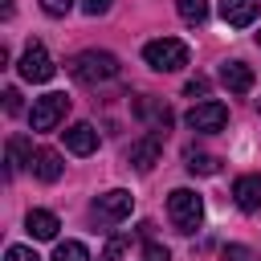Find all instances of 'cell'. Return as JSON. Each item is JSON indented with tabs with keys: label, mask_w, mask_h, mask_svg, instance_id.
I'll return each mask as SVG.
<instances>
[{
	"label": "cell",
	"mask_w": 261,
	"mask_h": 261,
	"mask_svg": "<svg viewBox=\"0 0 261 261\" xmlns=\"http://www.w3.org/2000/svg\"><path fill=\"white\" fill-rule=\"evenodd\" d=\"M130 212H135V196H130L126 188H110V192H102V196L94 200V216L106 220V224H118V220H126Z\"/></svg>",
	"instance_id": "obj_6"
},
{
	"label": "cell",
	"mask_w": 261,
	"mask_h": 261,
	"mask_svg": "<svg viewBox=\"0 0 261 261\" xmlns=\"http://www.w3.org/2000/svg\"><path fill=\"white\" fill-rule=\"evenodd\" d=\"M184 122H188L192 130H200V135H212V130H220V126L228 122V106H224V102H216V98L196 102V106L184 114Z\"/></svg>",
	"instance_id": "obj_5"
},
{
	"label": "cell",
	"mask_w": 261,
	"mask_h": 261,
	"mask_svg": "<svg viewBox=\"0 0 261 261\" xmlns=\"http://www.w3.org/2000/svg\"><path fill=\"white\" fill-rule=\"evenodd\" d=\"M167 216H171V224H175L179 232H196L200 220H204V200H200L192 188H175V192L167 196Z\"/></svg>",
	"instance_id": "obj_3"
},
{
	"label": "cell",
	"mask_w": 261,
	"mask_h": 261,
	"mask_svg": "<svg viewBox=\"0 0 261 261\" xmlns=\"http://www.w3.org/2000/svg\"><path fill=\"white\" fill-rule=\"evenodd\" d=\"M220 261H261V257H257L249 245H224V249H220Z\"/></svg>",
	"instance_id": "obj_19"
},
{
	"label": "cell",
	"mask_w": 261,
	"mask_h": 261,
	"mask_svg": "<svg viewBox=\"0 0 261 261\" xmlns=\"http://www.w3.org/2000/svg\"><path fill=\"white\" fill-rule=\"evenodd\" d=\"M4 261H41L29 245H8V253H4Z\"/></svg>",
	"instance_id": "obj_20"
},
{
	"label": "cell",
	"mask_w": 261,
	"mask_h": 261,
	"mask_svg": "<svg viewBox=\"0 0 261 261\" xmlns=\"http://www.w3.org/2000/svg\"><path fill=\"white\" fill-rule=\"evenodd\" d=\"M16 73L24 77V82H49L53 73H57V65H53V57L45 53V45H29L24 53H20V61H16Z\"/></svg>",
	"instance_id": "obj_7"
},
{
	"label": "cell",
	"mask_w": 261,
	"mask_h": 261,
	"mask_svg": "<svg viewBox=\"0 0 261 261\" xmlns=\"http://www.w3.org/2000/svg\"><path fill=\"white\" fill-rule=\"evenodd\" d=\"M232 200L241 212H257L261 208V175H241L232 184Z\"/></svg>",
	"instance_id": "obj_12"
},
{
	"label": "cell",
	"mask_w": 261,
	"mask_h": 261,
	"mask_svg": "<svg viewBox=\"0 0 261 261\" xmlns=\"http://www.w3.org/2000/svg\"><path fill=\"white\" fill-rule=\"evenodd\" d=\"M65 110H69V98H65V94H45V98L33 102L29 126H33V130H53V126L65 118Z\"/></svg>",
	"instance_id": "obj_4"
},
{
	"label": "cell",
	"mask_w": 261,
	"mask_h": 261,
	"mask_svg": "<svg viewBox=\"0 0 261 261\" xmlns=\"http://www.w3.org/2000/svg\"><path fill=\"white\" fill-rule=\"evenodd\" d=\"M53 261H90V249L82 241H61L53 249Z\"/></svg>",
	"instance_id": "obj_17"
},
{
	"label": "cell",
	"mask_w": 261,
	"mask_h": 261,
	"mask_svg": "<svg viewBox=\"0 0 261 261\" xmlns=\"http://www.w3.org/2000/svg\"><path fill=\"white\" fill-rule=\"evenodd\" d=\"M69 77L82 82V86L110 82V77H118V57L106 53V49H82V53L69 61Z\"/></svg>",
	"instance_id": "obj_1"
},
{
	"label": "cell",
	"mask_w": 261,
	"mask_h": 261,
	"mask_svg": "<svg viewBox=\"0 0 261 261\" xmlns=\"http://www.w3.org/2000/svg\"><path fill=\"white\" fill-rule=\"evenodd\" d=\"M61 135H65V151H73V155H94L98 151V130L90 122H73Z\"/></svg>",
	"instance_id": "obj_10"
},
{
	"label": "cell",
	"mask_w": 261,
	"mask_h": 261,
	"mask_svg": "<svg viewBox=\"0 0 261 261\" xmlns=\"http://www.w3.org/2000/svg\"><path fill=\"white\" fill-rule=\"evenodd\" d=\"M24 228H29L33 241H53L57 228H61V220H57L53 212H45V208H33V212L24 216Z\"/></svg>",
	"instance_id": "obj_13"
},
{
	"label": "cell",
	"mask_w": 261,
	"mask_h": 261,
	"mask_svg": "<svg viewBox=\"0 0 261 261\" xmlns=\"http://www.w3.org/2000/svg\"><path fill=\"white\" fill-rule=\"evenodd\" d=\"M261 16V0H220V20L232 29H249Z\"/></svg>",
	"instance_id": "obj_8"
},
{
	"label": "cell",
	"mask_w": 261,
	"mask_h": 261,
	"mask_svg": "<svg viewBox=\"0 0 261 261\" xmlns=\"http://www.w3.org/2000/svg\"><path fill=\"white\" fill-rule=\"evenodd\" d=\"M110 4L114 0H82V12L86 16H102V12H110Z\"/></svg>",
	"instance_id": "obj_21"
},
{
	"label": "cell",
	"mask_w": 261,
	"mask_h": 261,
	"mask_svg": "<svg viewBox=\"0 0 261 261\" xmlns=\"http://www.w3.org/2000/svg\"><path fill=\"white\" fill-rule=\"evenodd\" d=\"M147 257H151V261H167V257H171V253H167V249H163V245H147Z\"/></svg>",
	"instance_id": "obj_26"
},
{
	"label": "cell",
	"mask_w": 261,
	"mask_h": 261,
	"mask_svg": "<svg viewBox=\"0 0 261 261\" xmlns=\"http://www.w3.org/2000/svg\"><path fill=\"white\" fill-rule=\"evenodd\" d=\"M188 171H192V175H216L220 163H216L212 155H196V151H192V155H188Z\"/></svg>",
	"instance_id": "obj_18"
},
{
	"label": "cell",
	"mask_w": 261,
	"mask_h": 261,
	"mask_svg": "<svg viewBox=\"0 0 261 261\" xmlns=\"http://www.w3.org/2000/svg\"><path fill=\"white\" fill-rule=\"evenodd\" d=\"M139 171H151L159 163V135H143L139 143H130V155H126Z\"/></svg>",
	"instance_id": "obj_14"
},
{
	"label": "cell",
	"mask_w": 261,
	"mask_h": 261,
	"mask_svg": "<svg viewBox=\"0 0 261 261\" xmlns=\"http://www.w3.org/2000/svg\"><path fill=\"white\" fill-rule=\"evenodd\" d=\"M41 8H45L49 16H65V12L73 8V0H41Z\"/></svg>",
	"instance_id": "obj_22"
},
{
	"label": "cell",
	"mask_w": 261,
	"mask_h": 261,
	"mask_svg": "<svg viewBox=\"0 0 261 261\" xmlns=\"http://www.w3.org/2000/svg\"><path fill=\"white\" fill-rule=\"evenodd\" d=\"M4 110H8V114L20 110V94H16V90H4Z\"/></svg>",
	"instance_id": "obj_25"
},
{
	"label": "cell",
	"mask_w": 261,
	"mask_h": 261,
	"mask_svg": "<svg viewBox=\"0 0 261 261\" xmlns=\"http://www.w3.org/2000/svg\"><path fill=\"white\" fill-rule=\"evenodd\" d=\"M184 94H188V98H196V94L204 98V94H208V77H192V82L184 86Z\"/></svg>",
	"instance_id": "obj_23"
},
{
	"label": "cell",
	"mask_w": 261,
	"mask_h": 261,
	"mask_svg": "<svg viewBox=\"0 0 261 261\" xmlns=\"http://www.w3.org/2000/svg\"><path fill=\"white\" fill-rule=\"evenodd\" d=\"M257 45H261V33H257Z\"/></svg>",
	"instance_id": "obj_27"
},
{
	"label": "cell",
	"mask_w": 261,
	"mask_h": 261,
	"mask_svg": "<svg viewBox=\"0 0 261 261\" xmlns=\"http://www.w3.org/2000/svg\"><path fill=\"white\" fill-rule=\"evenodd\" d=\"M24 163H33V147H29V139H8V171H16V167H24Z\"/></svg>",
	"instance_id": "obj_15"
},
{
	"label": "cell",
	"mask_w": 261,
	"mask_h": 261,
	"mask_svg": "<svg viewBox=\"0 0 261 261\" xmlns=\"http://www.w3.org/2000/svg\"><path fill=\"white\" fill-rule=\"evenodd\" d=\"M253 82H257V77H253V69H249L245 61H224V65H220V86H224L228 94H249Z\"/></svg>",
	"instance_id": "obj_9"
},
{
	"label": "cell",
	"mask_w": 261,
	"mask_h": 261,
	"mask_svg": "<svg viewBox=\"0 0 261 261\" xmlns=\"http://www.w3.org/2000/svg\"><path fill=\"white\" fill-rule=\"evenodd\" d=\"M33 175L41 179V184H57L61 179V155L53 151V147H41V151H33Z\"/></svg>",
	"instance_id": "obj_11"
},
{
	"label": "cell",
	"mask_w": 261,
	"mask_h": 261,
	"mask_svg": "<svg viewBox=\"0 0 261 261\" xmlns=\"http://www.w3.org/2000/svg\"><path fill=\"white\" fill-rule=\"evenodd\" d=\"M122 249H126V241H122V237H114V241L106 245V261H118V257H122Z\"/></svg>",
	"instance_id": "obj_24"
},
{
	"label": "cell",
	"mask_w": 261,
	"mask_h": 261,
	"mask_svg": "<svg viewBox=\"0 0 261 261\" xmlns=\"http://www.w3.org/2000/svg\"><path fill=\"white\" fill-rule=\"evenodd\" d=\"M175 12H179L188 24H204V16H208V0H175Z\"/></svg>",
	"instance_id": "obj_16"
},
{
	"label": "cell",
	"mask_w": 261,
	"mask_h": 261,
	"mask_svg": "<svg viewBox=\"0 0 261 261\" xmlns=\"http://www.w3.org/2000/svg\"><path fill=\"white\" fill-rule=\"evenodd\" d=\"M188 45L179 41V37H155V41H147L143 45V61L155 69V73H179L184 65H188Z\"/></svg>",
	"instance_id": "obj_2"
},
{
	"label": "cell",
	"mask_w": 261,
	"mask_h": 261,
	"mask_svg": "<svg viewBox=\"0 0 261 261\" xmlns=\"http://www.w3.org/2000/svg\"><path fill=\"white\" fill-rule=\"evenodd\" d=\"M257 110H261V102H257Z\"/></svg>",
	"instance_id": "obj_28"
}]
</instances>
